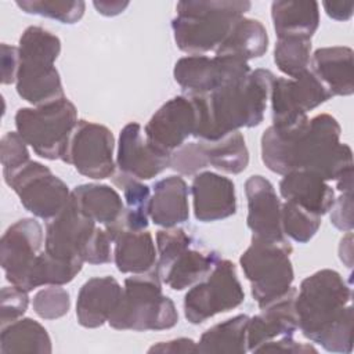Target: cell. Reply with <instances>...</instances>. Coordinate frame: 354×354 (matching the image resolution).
<instances>
[{
	"label": "cell",
	"mask_w": 354,
	"mask_h": 354,
	"mask_svg": "<svg viewBox=\"0 0 354 354\" xmlns=\"http://www.w3.org/2000/svg\"><path fill=\"white\" fill-rule=\"evenodd\" d=\"M340 133L339 122L329 113H319L292 129L271 124L261 136V160L281 176L304 170L325 181H336L353 169V151L340 142Z\"/></svg>",
	"instance_id": "6da1fadb"
},
{
	"label": "cell",
	"mask_w": 354,
	"mask_h": 354,
	"mask_svg": "<svg viewBox=\"0 0 354 354\" xmlns=\"http://www.w3.org/2000/svg\"><path fill=\"white\" fill-rule=\"evenodd\" d=\"M301 335L329 353L353 350L351 288L335 270H319L300 283L295 299Z\"/></svg>",
	"instance_id": "7a4b0ae2"
},
{
	"label": "cell",
	"mask_w": 354,
	"mask_h": 354,
	"mask_svg": "<svg viewBox=\"0 0 354 354\" xmlns=\"http://www.w3.org/2000/svg\"><path fill=\"white\" fill-rule=\"evenodd\" d=\"M275 75L254 69L209 94H188L195 105L196 140H218L242 127H256L264 119ZM187 95V94H185Z\"/></svg>",
	"instance_id": "3957f363"
},
{
	"label": "cell",
	"mask_w": 354,
	"mask_h": 354,
	"mask_svg": "<svg viewBox=\"0 0 354 354\" xmlns=\"http://www.w3.org/2000/svg\"><path fill=\"white\" fill-rule=\"evenodd\" d=\"M250 7L246 0L178 1L171 21L174 41L189 55L216 51Z\"/></svg>",
	"instance_id": "277c9868"
},
{
	"label": "cell",
	"mask_w": 354,
	"mask_h": 354,
	"mask_svg": "<svg viewBox=\"0 0 354 354\" xmlns=\"http://www.w3.org/2000/svg\"><path fill=\"white\" fill-rule=\"evenodd\" d=\"M19 66L15 80L18 95L39 106L64 98L58 69L54 66L61 53L58 36L41 26H28L19 37Z\"/></svg>",
	"instance_id": "5b68a950"
},
{
	"label": "cell",
	"mask_w": 354,
	"mask_h": 354,
	"mask_svg": "<svg viewBox=\"0 0 354 354\" xmlns=\"http://www.w3.org/2000/svg\"><path fill=\"white\" fill-rule=\"evenodd\" d=\"M177 322V308L173 300L163 295L156 268L124 279L119 304L108 319L113 329L134 332L170 329Z\"/></svg>",
	"instance_id": "8992f818"
},
{
	"label": "cell",
	"mask_w": 354,
	"mask_h": 354,
	"mask_svg": "<svg viewBox=\"0 0 354 354\" xmlns=\"http://www.w3.org/2000/svg\"><path fill=\"white\" fill-rule=\"evenodd\" d=\"M17 133L36 155L48 160H66L69 142L77 126L76 106L66 98L15 113Z\"/></svg>",
	"instance_id": "52a82bcc"
},
{
	"label": "cell",
	"mask_w": 354,
	"mask_h": 354,
	"mask_svg": "<svg viewBox=\"0 0 354 354\" xmlns=\"http://www.w3.org/2000/svg\"><path fill=\"white\" fill-rule=\"evenodd\" d=\"M289 239L252 238L250 246L239 259L241 268L250 282V292L259 307H264L282 297L295 279Z\"/></svg>",
	"instance_id": "ba28073f"
},
{
	"label": "cell",
	"mask_w": 354,
	"mask_h": 354,
	"mask_svg": "<svg viewBox=\"0 0 354 354\" xmlns=\"http://www.w3.org/2000/svg\"><path fill=\"white\" fill-rule=\"evenodd\" d=\"M245 300L236 267L231 260L218 259L212 271L184 296V315L192 325L202 324L216 314L227 313Z\"/></svg>",
	"instance_id": "9c48e42d"
},
{
	"label": "cell",
	"mask_w": 354,
	"mask_h": 354,
	"mask_svg": "<svg viewBox=\"0 0 354 354\" xmlns=\"http://www.w3.org/2000/svg\"><path fill=\"white\" fill-rule=\"evenodd\" d=\"M3 177L6 184L18 195L22 206L43 220H50L58 214L72 196L68 185L47 166L36 160H29Z\"/></svg>",
	"instance_id": "30bf717a"
},
{
	"label": "cell",
	"mask_w": 354,
	"mask_h": 354,
	"mask_svg": "<svg viewBox=\"0 0 354 354\" xmlns=\"http://www.w3.org/2000/svg\"><path fill=\"white\" fill-rule=\"evenodd\" d=\"M248 165L249 151L239 130L213 141L196 140L187 142L170 156V167L184 176L196 174L207 166L228 174H239Z\"/></svg>",
	"instance_id": "8fae6325"
},
{
	"label": "cell",
	"mask_w": 354,
	"mask_h": 354,
	"mask_svg": "<svg viewBox=\"0 0 354 354\" xmlns=\"http://www.w3.org/2000/svg\"><path fill=\"white\" fill-rule=\"evenodd\" d=\"M332 95L311 69L296 77H275L270 100L272 126L292 129L308 120L307 112L330 100Z\"/></svg>",
	"instance_id": "7c38bea8"
},
{
	"label": "cell",
	"mask_w": 354,
	"mask_h": 354,
	"mask_svg": "<svg viewBox=\"0 0 354 354\" xmlns=\"http://www.w3.org/2000/svg\"><path fill=\"white\" fill-rule=\"evenodd\" d=\"M100 230L97 223L86 216L71 196L68 205L47 220L44 250L59 260L84 261Z\"/></svg>",
	"instance_id": "4fadbf2b"
},
{
	"label": "cell",
	"mask_w": 354,
	"mask_h": 354,
	"mask_svg": "<svg viewBox=\"0 0 354 354\" xmlns=\"http://www.w3.org/2000/svg\"><path fill=\"white\" fill-rule=\"evenodd\" d=\"M113 149L115 138L106 126L82 119L72 134L65 163L84 177L104 180L115 173Z\"/></svg>",
	"instance_id": "5bb4252c"
},
{
	"label": "cell",
	"mask_w": 354,
	"mask_h": 354,
	"mask_svg": "<svg viewBox=\"0 0 354 354\" xmlns=\"http://www.w3.org/2000/svg\"><path fill=\"white\" fill-rule=\"evenodd\" d=\"M250 72L248 62L234 57L188 55L176 62L173 76L188 95L209 94L231 82L246 77Z\"/></svg>",
	"instance_id": "9a60e30c"
},
{
	"label": "cell",
	"mask_w": 354,
	"mask_h": 354,
	"mask_svg": "<svg viewBox=\"0 0 354 354\" xmlns=\"http://www.w3.org/2000/svg\"><path fill=\"white\" fill-rule=\"evenodd\" d=\"M196 112L188 95H177L166 101L148 120L144 136L151 147L171 155L194 136Z\"/></svg>",
	"instance_id": "2e32d148"
},
{
	"label": "cell",
	"mask_w": 354,
	"mask_h": 354,
	"mask_svg": "<svg viewBox=\"0 0 354 354\" xmlns=\"http://www.w3.org/2000/svg\"><path fill=\"white\" fill-rule=\"evenodd\" d=\"M41 245L43 228L35 218H21L6 230L0 241V263L11 285L24 289L26 275Z\"/></svg>",
	"instance_id": "e0dca14e"
},
{
	"label": "cell",
	"mask_w": 354,
	"mask_h": 354,
	"mask_svg": "<svg viewBox=\"0 0 354 354\" xmlns=\"http://www.w3.org/2000/svg\"><path fill=\"white\" fill-rule=\"evenodd\" d=\"M170 156L151 147L137 122L127 123L119 134L116 166L137 180H151L170 167Z\"/></svg>",
	"instance_id": "ac0fdd59"
},
{
	"label": "cell",
	"mask_w": 354,
	"mask_h": 354,
	"mask_svg": "<svg viewBox=\"0 0 354 354\" xmlns=\"http://www.w3.org/2000/svg\"><path fill=\"white\" fill-rule=\"evenodd\" d=\"M248 201L246 224L252 238L281 239L285 238L281 227V201L274 185L266 177L256 174L245 181Z\"/></svg>",
	"instance_id": "d6986e66"
},
{
	"label": "cell",
	"mask_w": 354,
	"mask_h": 354,
	"mask_svg": "<svg viewBox=\"0 0 354 354\" xmlns=\"http://www.w3.org/2000/svg\"><path fill=\"white\" fill-rule=\"evenodd\" d=\"M194 216L201 223H213L236 213L235 184L231 178L202 171L194 176L191 184Z\"/></svg>",
	"instance_id": "ffe728a7"
},
{
	"label": "cell",
	"mask_w": 354,
	"mask_h": 354,
	"mask_svg": "<svg viewBox=\"0 0 354 354\" xmlns=\"http://www.w3.org/2000/svg\"><path fill=\"white\" fill-rule=\"evenodd\" d=\"M297 289L292 286L282 297L261 307L260 313L249 318L248 324V351L254 353L261 344L293 336L299 329L295 299Z\"/></svg>",
	"instance_id": "44dd1931"
},
{
	"label": "cell",
	"mask_w": 354,
	"mask_h": 354,
	"mask_svg": "<svg viewBox=\"0 0 354 354\" xmlns=\"http://www.w3.org/2000/svg\"><path fill=\"white\" fill-rule=\"evenodd\" d=\"M123 288L113 277H94L86 281L76 300V318L84 328H100L108 322L122 297Z\"/></svg>",
	"instance_id": "7402d4cb"
},
{
	"label": "cell",
	"mask_w": 354,
	"mask_h": 354,
	"mask_svg": "<svg viewBox=\"0 0 354 354\" xmlns=\"http://www.w3.org/2000/svg\"><path fill=\"white\" fill-rule=\"evenodd\" d=\"M279 192L285 201L293 202L317 216L329 213L335 202V191L328 181L304 170L283 174L279 181Z\"/></svg>",
	"instance_id": "603a6c76"
},
{
	"label": "cell",
	"mask_w": 354,
	"mask_h": 354,
	"mask_svg": "<svg viewBox=\"0 0 354 354\" xmlns=\"http://www.w3.org/2000/svg\"><path fill=\"white\" fill-rule=\"evenodd\" d=\"M310 66L332 97L351 95L354 93L353 50L350 47L317 48L311 57Z\"/></svg>",
	"instance_id": "cb8c5ba5"
},
{
	"label": "cell",
	"mask_w": 354,
	"mask_h": 354,
	"mask_svg": "<svg viewBox=\"0 0 354 354\" xmlns=\"http://www.w3.org/2000/svg\"><path fill=\"white\" fill-rule=\"evenodd\" d=\"M149 217L155 225L177 227L189 217L188 185L181 176H169L153 184Z\"/></svg>",
	"instance_id": "d4e9b609"
},
{
	"label": "cell",
	"mask_w": 354,
	"mask_h": 354,
	"mask_svg": "<svg viewBox=\"0 0 354 354\" xmlns=\"http://www.w3.org/2000/svg\"><path fill=\"white\" fill-rule=\"evenodd\" d=\"M191 246L178 252L167 263L155 267L162 283L173 290H184L202 281L220 259L217 252Z\"/></svg>",
	"instance_id": "484cf974"
},
{
	"label": "cell",
	"mask_w": 354,
	"mask_h": 354,
	"mask_svg": "<svg viewBox=\"0 0 354 354\" xmlns=\"http://www.w3.org/2000/svg\"><path fill=\"white\" fill-rule=\"evenodd\" d=\"M113 261L123 274H145L156 267L158 252L148 230H122L112 238Z\"/></svg>",
	"instance_id": "4316f807"
},
{
	"label": "cell",
	"mask_w": 354,
	"mask_h": 354,
	"mask_svg": "<svg viewBox=\"0 0 354 354\" xmlns=\"http://www.w3.org/2000/svg\"><path fill=\"white\" fill-rule=\"evenodd\" d=\"M271 18L278 39H311L319 25L317 1L277 0L271 4Z\"/></svg>",
	"instance_id": "83f0119b"
},
{
	"label": "cell",
	"mask_w": 354,
	"mask_h": 354,
	"mask_svg": "<svg viewBox=\"0 0 354 354\" xmlns=\"http://www.w3.org/2000/svg\"><path fill=\"white\" fill-rule=\"evenodd\" d=\"M112 183L123 192L124 212L116 223L104 227L111 241L113 235L122 230H147L151 201L149 187L142 184L141 180L130 177L122 171L112 174Z\"/></svg>",
	"instance_id": "f1b7e54d"
},
{
	"label": "cell",
	"mask_w": 354,
	"mask_h": 354,
	"mask_svg": "<svg viewBox=\"0 0 354 354\" xmlns=\"http://www.w3.org/2000/svg\"><path fill=\"white\" fill-rule=\"evenodd\" d=\"M72 198L86 216L104 227L116 223L124 212L119 192L105 184H80L72 189Z\"/></svg>",
	"instance_id": "f546056e"
},
{
	"label": "cell",
	"mask_w": 354,
	"mask_h": 354,
	"mask_svg": "<svg viewBox=\"0 0 354 354\" xmlns=\"http://www.w3.org/2000/svg\"><path fill=\"white\" fill-rule=\"evenodd\" d=\"M267 48L268 35L264 25L257 19L243 17L214 53L218 57H234L248 62L263 57Z\"/></svg>",
	"instance_id": "4dcf8cb0"
},
{
	"label": "cell",
	"mask_w": 354,
	"mask_h": 354,
	"mask_svg": "<svg viewBox=\"0 0 354 354\" xmlns=\"http://www.w3.org/2000/svg\"><path fill=\"white\" fill-rule=\"evenodd\" d=\"M249 318L239 314L206 329L196 343V353L245 354L248 351Z\"/></svg>",
	"instance_id": "1f68e13d"
},
{
	"label": "cell",
	"mask_w": 354,
	"mask_h": 354,
	"mask_svg": "<svg viewBox=\"0 0 354 354\" xmlns=\"http://www.w3.org/2000/svg\"><path fill=\"white\" fill-rule=\"evenodd\" d=\"M51 350V339L47 329L32 318H19L6 326H1V354H50Z\"/></svg>",
	"instance_id": "d6a6232c"
},
{
	"label": "cell",
	"mask_w": 354,
	"mask_h": 354,
	"mask_svg": "<svg viewBox=\"0 0 354 354\" xmlns=\"http://www.w3.org/2000/svg\"><path fill=\"white\" fill-rule=\"evenodd\" d=\"M83 263L84 261L82 260H59L43 250L32 264L26 275L24 289L30 292L44 285L62 286L69 283L80 272Z\"/></svg>",
	"instance_id": "836d02e7"
},
{
	"label": "cell",
	"mask_w": 354,
	"mask_h": 354,
	"mask_svg": "<svg viewBox=\"0 0 354 354\" xmlns=\"http://www.w3.org/2000/svg\"><path fill=\"white\" fill-rule=\"evenodd\" d=\"M274 62L290 79L304 73L311 62V39H278L274 48Z\"/></svg>",
	"instance_id": "e575fe53"
},
{
	"label": "cell",
	"mask_w": 354,
	"mask_h": 354,
	"mask_svg": "<svg viewBox=\"0 0 354 354\" xmlns=\"http://www.w3.org/2000/svg\"><path fill=\"white\" fill-rule=\"evenodd\" d=\"M281 227L286 238L297 243H307L321 227V216H317L301 206L285 201L281 206Z\"/></svg>",
	"instance_id": "d590c367"
},
{
	"label": "cell",
	"mask_w": 354,
	"mask_h": 354,
	"mask_svg": "<svg viewBox=\"0 0 354 354\" xmlns=\"http://www.w3.org/2000/svg\"><path fill=\"white\" fill-rule=\"evenodd\" d=\"M17 6L26 14L46 17L61 24H76L84 14V1H59V0H18Z\"/></svg>",
	"instance_id": "8d00e7d4"
},
{
	"label": "cell",
	"mask_w": 354,
	"mask_h": 354,
	"mask_svg": "<svg viewBox=\"0 0 354 354\" xmlns=\"http://www.w3.org/2000/svg\"><path fill=\"white\" fill-rule=\"evenodd\" d=\"M33 311L43 319H57L68 314L71 297L66 289L58 285H50L39 290L32 301Z\"/></svg>",
	"instance_id": "74e56055"
},
{
	"label": "cell",
	"mask_w": 354,
	"mask_h": 354,
	"mask_svg": "<svg viewBox=\"0 0 354 354\" xmlns=\"http://www.w3.org/2000/svg\"><path fill=\"white\" fill-rule=\"evenodd\" d=\"M28 144L17 131H8L0 141V159L3 166V176H7L30 160Z\"/></svg>",
	"instance_id": "f35d334b"
},
{
	"label": "cell",
	"mask_w": 354,
	"mask_h": 354,
	"mask_svg": "<svg viewBox=\"0 0 354 354\" xmlns=\"http://www.w3.org/2000/svg\"><path fill=\"white\" fill-rule=\"evenodd\" d=\"M28 290L11 285L4 286L1 289L0 297V328L6 326L25 314L29 306V296Z\"/></svg>",
	"instance_id": "ab89813d"
},
{
	"label": "cell",
	"mask_w": 354,
	"mask_h": 354,
	"mask_svg": "<svg viewBox=\"0 0 354 354\" xmlns=\"http://www.w3.org/2000/svg\"><path fill=\"white\" fill-rule=\"evenodd\" d=\"M330 223L340 231L353 230V192H342L330 207Z\"/></svg>",
	"instance_id": "60d3db41"
},
{
	"label": "cell",
	"mask_w": 354,
	"mask_h": 354,
	"mask_svg": "<svg viewBox=\"0 0 354 354\" xmlns=\"http://www.w3.org/2000/svg\"><path fill=\"white\" fill-rule=\"evenodd\" d=\"M254 353H290V354H307L317 353L313 344L300 343L293 339V336H283L271 342H267L256 348Z\"/></svg>",
	"instance_id": "b9f144b4"
},
{
	"label": "cell",
	"mask_w": 354,
	"mask_h": 354,
	"mask_svg": "<svg viewBox=\"0 0 354 354\" xmlns=\"http://www.w3.org/2000/svg\"><path fill=\"white\" fill-rule=\"evenodd\" d=\"M19 66L18 47L3 43L1 44V83L11 84L17 80Z\"/></svg>",
	"instance_id": "7bdbcfd3"
},
{
	"label": "cell",
	"mask_w": 354,
	"mask_h": 354,
	"mask_svg": "<svg viewBox=\"0 0 354 354\" xmlns=\"http://www.w3.org/2000/svg\"><path fill=\"white\" fill-rule=\"evenodd\" d=\"M148 353H170V354H177V353H196V343L192 339L188 337H178L167 342H159L149 347Z\"/></svg>",
	"instance_id": "ee69618b"
},
{
	"label": "cell",
	"mask_w": 354,
	"mask_h": 354,
	"mask_svg": "<svg viewBox=\"0 0 354 354\" xmlns=\"http://www.w3.org/2000/svg\"><path fill=\"white\" fill-rule=\"evenodd\" d=\"M328 17L336 21H347L353 15V3L351 1H324L322 3Z\"/></svg>",
	"instance_id": "f6af8a7d"
},
{
	"label": "cell",
	"mask_w": 354,
	"mask_h": 354,
	"mask_svg": "<svg viewBox=\"0 0 354 354\" xmlns=\"http://www.w3.org/2000/svg\"><path fill=\"white\" fill-rule=\"evenodd\" d=\"M93 4L95 10L105 17H115L123 12L129 6L127 1H94Z\"/></svg>",
	"instance_id": "bcb514c9"
},
{
	"label": "cell",
	"mask_w": 354,
	"mask_h": 354,
	"mask_svg": "<svg viewBox=\"0 0 354 354\" xmlns=\"http://www.w3.org/2000/svg\"><path fill=\"white\" fill-rule=\"evenodd\" d=\"M351 238L353 234L351 231L347 232V235L344 238H342L340 241V246H339V256L340 260L344 261V264L350 268L353 264V245H351Z\"/></svg>",
	"instance_id": "7dc6e473"
},
{
	"label": "cell",
	"mask_w": 354,
	"mask_h": 354,
	"mask_svg": "<svg viewBox=\"0 0 354 354\" xmlns=\"http://www.w3.org/2000/svg\"><path fill=\"white\" fill-rule=\"evenodd\" d=\"M336 188L340 192H353V169L347 170L336 180Z\"/></svg>",
	"instance_id": "c3c4849f"
}]
</instances>
